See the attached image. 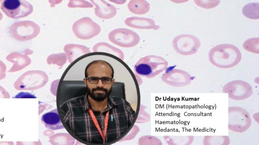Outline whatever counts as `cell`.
Wrapping results in <instances>:
<instances>
[{
	"mask_svg": "<svg viewBox=\"0 0 259 145\" xmlns=\"http://www.w3.org/2000/svg\"><path fill=\"white\" fill-rule=\"evenodd\" d=\"M136 76L123 60L93 52L72 61L59 81L57 109L67 131L87 145L119 141L141 106Z\"/></svg>",
	"mask_w": 259,
	"mask_h": 145,
	"instance_id": "obj_1",
	"label": "cell"
},
{
	"mask_svg": "<svg viewBox=\"0 0 259 145\" xmlns=\"http://www.w3.org/2000/svg\"><path fill=\"white\" fill-rule=\"evenodd\" d=\"M241 53L238 47L231 44H221L212 48L208 58L213 65L221 68L236 66L240 61Z\"/></svg>",
	"mask_w": 259,
	"mask_h": 145,
	"instance_id": "obj_2",
	"label": "cell"
},
{
	"mask_svg": "<svg viewBox=\"0 0 259 145\" xmlns=\"http://www.w3.org/2000/svg\"><path fill=\"white\" fill-rule=\"evenodd\" d=\"M167 61L163 57L154 55L141 58L135 64L134 70L140 76L151 78L165 70Z\"/></svg>",
	"mask_w": 259,
	"mask_h": 145,
	"instance_id": "obj_3",
	"label": "cell"
},
{
	"mask_svg": "<svg viewBox=\"0 0 259 145\" xmlns=\"http://www.w3.org/2000/svg\"><path fill=\"white\" fill-rule=\"evenodd\" d=\"M47 74L40 70L26 71L21 75L14 84L17 90L33 91L43 87L48 82Z\"/></svg>",
	"mask_w": 259,
	"mask_h": 145,
	"instance_id": "obj_4",
	"label": "cell"
},
{
	"mask_svg": "<svg viewBox=\"0 0 259 145\" xmlns=\"http://www.w3.org/2000/svg\"><path fill=\"white\" fill-rule=\"evenodd\" d=\"M40 30V27L36 23L28 20L14 22L9 29L11 36L19 41H26L35 38Z\"/></svg>",
	"mask_w": 259,
	"mask_h": 145,
	"instance_id": "obj_5",
	"label": "cell"
},
{
	"mask_svg": "<svg viewBox=\"0 0 259 145\" xmlns=\"http://www.w3.org/2000/svg\"><path fill=\"white\" fill-rule=\"evenodd\" d=\"M251 120L249 113L240 107L228 108V128L239 133L247 130L251 125Z\"/></svg>",
	"mask_w": 259,
	"mask_h": 145,
	"instance_id": "obj_6",
	"label": "cell"
},
{
	"mask_svg": "<svg viewBox=\"0 0 259 145\" xmlns=\"http://www.w3.org/2000/svg\"><path fill=\"white\" fill-rule=\"evenodd\" d=\"M1 9L7 17L13 19L26 17L33 11L32 5L25 0H5Z\"/></svg>",
	"mask_w": 259,
	"mask_h": 145,
	"instance_id": "obj_7",
	"label": "cell"
},
{
	"mask_svg": "<svg viewBox=\"0 0 259 145\" xmlns=\"http://www.w3.org/2000/svg\"><path fill=\"white\" fill-rule=\"evenodd\" d=\"M172 45L177 53L183 55H190L197 52L200 46V41L192 35L181 34L174 38Z\"/></svg>",
	"mask_w": 259,
	"mask_h": 145,
	"instance_id": "obj_8",
	"label": "cell"
},
{
	"mask_svg": "<svg viewBox=\"0 0 259 145\" xmlns=\"http://www.w3.org/2000/svg\"><path fill=\"white\" fill-rule=\"evenodd\" d=\"M72 31L79 39L89 40L98 35L101 27L89 17H83L74 23Z\"/></svg>",
	"mask_w": 259,
	"mask_h": 145,
	"instance_id": "obj_9",
	"label": "cell"
},
{
	"mask_svg": "<svg viewBox=\"0 0 259 145\" xmlns=\"http://www.w3.org/2000/svg\"><path fill=\"white\" fill-rule=\"evenodd\" d=\"M108 38L113 43L122 47H132L140 42L139 35L134 31L125 28H118L111 31Z\"/></svg>",
	"mask_w": 259,
	"mask_h": 145,
	"instance_id": "obj_10",
	"label": "cell"
},
{
	"mask_svg": "<svg viewBox=\"0 0 259 145\" xmlns=\"http://www.w3.org/2000/svg\"><path fill=\"white\" fill-rule=\"evenodd\" d=\"M224 93H227L230 98L240 101L250 97L253 93L251 86L241 80H234L227 83L223 88Z\"/></svg>",
	"mask_w": 259,
	"mask_h": 145,
	"instance_id": "obj_11",
	"label": "cell"
},
{
	"mask_svg": "<svg viewBox=\"0 0 259 145\" xmlns=\"http://www.w3.org/2000/svg\"><path fill=\"white\" fill-rule=\"evenodd\" d=\"M161 79L165 84L176 87L188 86L191 82V77L187 72L177 68L164 72Z\"/></svg>",
	"mask_w": 259,
	"mask_h": 145,
	"instance_id": "obj_12",
	"label": "cell"
},
{
	"mask_svg": "<svg viewBox=\"0 0 259 145\" xmlns=\"http://www.w3.org/2000/svg\"><path fill=\"white\" fill-rule=\"evenodd\" d=\"M33 51L26 49L25 54H22L18 52H13L8 55L6 59L13 63V65L8 70V72H15L23 69L24 67L29 65L31 60L27 54H30Z\"/></svg>",
	"mask_w": 259,
	"mask_h": 145,
	"instance_id": "obj_13",
	"label": "cell"
},
{
	"mask_svg": "<svg viewBox=\"0 0 259 145\" xmlns=\"http://www.w3.org/2000/svg\"><path fill=\"white\" fill-rule=\"evenodd\" d=\"M96 7L95 15L103 19H109L114 17L116 13V8L104 0H90Z\"/></svg>",
	"mask_w": 259,
	"mask_h": 145,
	"instance_id": "obj_14",
	"label": "cell"
},
{
	"mask_svg": "<svg viewBox=\"0 0 259 145\" xmlns=\"http://www.w3.org/2000/svg\"><path fill=\"white\" fill-rule=\"evenodd\" d=\"M124 23L128 26L140 29H153L157 30L160 26L155 23V21L147 18L132 17L125 19Z\"/></svg>",
	"mask_w": 259,
	"mask_h": 145,
	"instance_id": "obj_15",
	"label": "cell"
},
{
	"mask_svg": "<svg viewBox=\"0 0 259 145\" xmlns=\"http://www.w3.org/2000/svg\"><path fill=\"white\" fill-rule=\"evenodd\" d=\"M45 127L50 130H56L64 128L57 109L44 114L41 118Z\"/></svg>",
	"mask_w": 259,
	"mask_h": 145,
	"instance_id": "obj_16",
	"label": "cell"
},
{
	"mask_svg": "<svg viewBox=\"0 0 259 145\" xmlns=\"http://www.w3.org/2000/svg\"><path fill=\"white\" fill-rule=\"evenodd\" d=\"M64 50L70 63L79 57L91 52L88 47L76 44H68L65 45Z\"/></svg>",
	"mask_w": 259,
	"mask_h": 145,
	"instance_id": "obj_17",
	"label": "cell"
},
{
	"mask_svg": "<svg viewBox=\"0 0 259 145\" xmlns=\"http://www.w3.org/2000/svg\"><path fill=\"white\" fill-rule=\"evenodd\" d=\"M94 52H102L115 55L123 60L124 55L123 52L119 49L115 47L106 42H99L93 47Z\"/></svg>",
	"mask_w": 259,
	"mask_h": 145,
	"instance_id": "obj_18",
	"label": "cell"
},
{
	"mask_svg": "<svg viewBox=\"0 0 259 145\" xmlns=\"http://www.w3.org/2000/svg\"><path fill=\"white\" fill-rule=\"evenodd\" d=\"M127 8L132 13L137 15H144L150 10V4L146 0H131Z\"/></svg>",
	"mask_w": 259,
	"mask_h": 145,
	"instance_id": "obj_19",
	"label": "cell"
},
{
	"mask_svg": "<svg viewBox=\"0 0 259 145\" xmlns=\"http://www.w3.org/2000/svg\"><path fill=\"white\" fill-rule=\"evenodd\" d=\"M75 139L68 133H57L49 137L52 144H73Z\"/></svg>",
	"mask_w": 259,
	"mask_h": 145,
	"instance_id": "obj_20",
	"label": "cell"
},
{
	"mask_svg": "<svg viewBox=\"0 0 259 145\" xmlns=\"http://www.w3.org/2000/svg\"><path fill=\"white\" fill-rule=\"evenodd\" d=\"M242 13L244 16L250 19H259V4L252 3L245 5L242 9Z\"/></svg>",
	"mask_w": 259,
	"mask_h": 145,
	"instance_id": "obj_21",
	"label": "cell"
},
{
	"mask_svg": "<svg viewBox=\"0 0 259 145\" xmlns=\"http://www.w3.org/2000/svg\"><path fill=\"white\" fill-rule=\"evenodd\" d=\"M164 138L168 144H191L194 137L192 136H164Z\"/></svg>",
	"mask_w": 259,
	"mask_h": 145,
	"instance_id": "obj_22",
	"label": "cell"
},
{
	"mask_svg": "<svg viewBox=\"0 0 259 145\" xmlns=\"http://www.w3.org/2000/svg\"><path fill=\"white\" fill-rule=\"evenodd\" d=\"M230 139L228 136H205L203 139V144H228Z\"/></svg>",
	"mask_w": 259,
	"mask_h": 145,
	"instance_id": "obj_23",
	"label": "cell"
},
{
	"mask_svg": "<svg viewBox=\"0 0 259 145\" xmlns=\"http://www.w3.org/2000/svg\"><path fill=\"white\" fill-rule=\"evenodd\" d=\"M67 61V56L64 53L52 54L50 55L47 59L48 64H56L59 66H62Z\"/></svg>",
	"mask_w": 259,
	"mask_h": 145,
	"instance_id": "obj_24",
	"label": "cell"
},
{
	"mask_svg": "<svg viewBox=\"0 0 259 145\" xmlns=\"http://www.w3.org/2000/svg\"><path fill=\"white\" fill-rule=\"evenodd\" d=\"M243 47L247 51L253 53H259L258 38H250L246 40L243 44Z\"/></svg>",
	"mask_w": 259,
	"mask_h": 145,
	"instance_id": "obj_25",
	"label": "cell"
},
{
	"mask_svg": "<svg viewBox=\"0 0 259 145\" xmlns=\"http://www.w3.org/2000/svg\"><path fill=\"white\" fill-rule=\"evenodd\" d=\"M195 4L205 9H212L219 5L221 0H194Z\"/></svg>",
	"mask_w": 259,
	"mask_h": 145,
	"instance_id": "obj_26",
	"label": "cell"
},
{
	"mask_svg": "<svg viewBox=\"0 0 259 145\" xmlns=\"http://www.w3.org/2000/svg\"><path fill=\"white\" fill-rule=\"evenodd\" d=\"M67 6L71 8H93L94 5L85 0H69Z\"/></svg>",
	"mask_w": 259,
	"mask_h": 145,
	"instance_id": "obj_27",
	"label": "cell"
},
{
	"mask_svg": "<svg viewBox=\"0 0 259 145\" xmlns=\"http://www.w3.org/2000/svg\"><path fill=\"white\" fill-rule=\"evenodd\" d=\"M131 130L132 131V133H130L129 132L127 134L122 138L120 141L121 140H126L133 139L134 138L135 136L136 135L138 131H139V127L135 125V124L131 128Z\"/></svg>",
	"mask_w": 259,
	"mask_h": 145,
	"instance_id": "obj_28",
	"label": "cell"
},
{
	"mask_svg": "<svg viewBox=\"0 0 259 145\" xmlns=\"http://www.w3.org/2000/svg\"><path fill=\"white\" fill-rule=\"evenodd\" d=\"M7 67L3 61L0 60V80L5 78L6 76Z\"/></svg>",
	"mask_w": 259,
	"mask_h": 145,
	"instance_id": "obj_29",
	"label": "cell"
},
{
	"mask_svg": "<svg viewBox=\"0 0 259 145\" xmlns=\"http://www.w3.org/2000/svg\"><path fill=\"white\" fill-rule=\"evenodd\" d=\"M9 93L4 88L0 86V98H10Z\"/></svg>",
	"mask_w": 259,
	"mask_h": 145,
	"instance_id": "obj_30",
	"label": "cell"
},
{
	"mask_svg": "<svg viewBox=\"0 0 259 145\" xmlns=\"http://www.w3.org/2000/svg\"><path fill=\"white\" fill-rule=\"evenodd\" d=\"M16 98H35L32 95L27 93L21 92L15 96Z\"/></svg>",
	"mask_w": 259,
	"mask_h": 145,
	"instance_id": "obj_31",
	"label": "cell"
},
{
	"mask_svg": "<svg viewBox=\"0 0 259 145\" xmlns=\"http://www.w3.org/2000/svg\"><path fill=\"white\" fill-rule=\"evenodd\" d=\"M63 0H48L50 4V7L52 8L54 7L56 5L60 4Z\"/></svg>",
	"mask_w": 259,
	"mask_h": 145,
	"instance_id": "obj_32",
	"label": "cell"
},
{
	"mask_svg": "<svg viewBox=\"0 0 259 145\" xmlns=\"http://www.w3.org/2000/svg\"><path fill=\"white\" fill-rule=\"evenodd\" d=\"M109 1L118 4V5H122L124 4L127 0H108Z\"/></svg>",
	"mask_w": 259,
	"mask_h": 145,
	"instance_id": "obj_33",
	"label": "cell"
},
{
	"mask_svg": "<svg viewBox=\"0 0 259 145\" xmlns=\"http://www.w3.org/2000/svg\"><path fill=\"white\" fill-rule=\"evenodd\" d=\"M176 4H181L188 2L189 0H169Z\"/></svg>",
	"mask_w": 259,
	"mask_h": 145,
	"instance_id": "obj_34",
	"label": "cell"
},
{
	"mask_svg": "<svg viewBox=\"0 0 259 145\" xmlns=\"http://www.w3.org/2000/svg\"><path fill=\"white\" fill-rule=\"evenodd\" d=\"M2 19H3V14L0 11V21L2 20Z\"/></svg>",
	"mask_w": 259,
	"mask_h": 145,
	"instance_id": "obj_35",
	"label": "cell"
},
{
	"mask_svg": "<svg viewBox=\"0 0 259 145\" xmlns=\"http://www.w3.org/2000/svg\"><path fill=\"white\" fill-rule=\"evenodd\" d=\"M5 0H0V3L2 2H3Z\"/></svg>",
	"mask_w": 259,
	"mask_h": 145,
	"instance_id": "obj_36",
	"label": "cell"
}]
</instances>
